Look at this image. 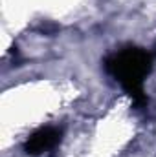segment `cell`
<instances>
[{"mask_svg": "<svg viewBox=\"0 0 156 157\" xmlns=\"http://www.w3.org/2000/svg\"><path fill=\"white\" fill-rule=\"evenodd\" d=\"M107 70L121 82L123 90L132 97L136 106H143L147 102V97L143 95V78L151 70V57L143 49H123L107 60Z\"/></svg>", "mask_w": 156, "mask_h": 157, "instance_id": "6da1fadb", "label": "cell"}, {"mask_svg": "<svg viewBox=\"0 0 156 157\" xmlns=\"http://www.w3.org/2000/svg\"><path fill=\"white\" fill-rule=\"evenodd\" d=\"M59 139H61V132L57 128H40L31 137H28L24 150L31 155H39L42 152L53 148L59 143Z\"/></svg>", "mask_w": 156, "mask_h": 157, "instance_id": "7a4b0ae2", "label": "cell"}]
</instances>
